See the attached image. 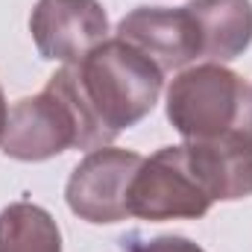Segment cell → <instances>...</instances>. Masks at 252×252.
Returning a JSON list of instances; mask_svg holds the SVG:
<instances>
[{
    "mask_svg": "<svg viewBox=\"0 0 252 252\" xmlns=\"http://www.w3.org/2000/svg\"><path fill=\"white\" fill-rule=\"evenodd\" d=\"M30 32L41 59L76 64L106 41L109 15L100 0H38Z\"/></svg>",
    "mask_w": 252,
    "mask_h": 252,
    "instance_id": "obj_6",
    "label": "cell"
},
{
    "mask_svg": "<svg viewBox=\"0 0 252 252\" xmlns=\"http://www.w3.org/2000/svg\"><path fill=\"white\" fill-rule=\"evenodd\" d=\"M167 121L185 141L252 132V85L214 62L188 67L167 88Z\"/></svg>",
    "mask_w": 252,
    "mask_h": 252,
    "instance_id": "obj_3",
    "label": "cell"
},
{
    "mask_svg": "<svg viewBox=\"0 0 252 252\" xmlns=\"http://www.w3.org/2000/svg\"><path fill=\"white\" fill-rule=\"evenodd\" d=\"M132 150L100 147L91 150L70 173L64 199L67 208L85 223H121L129 217V185L141 167Z\"/></svg>",
    "mask_w": 252,
    "mask_h": 252,
    "instance_id": "obj_5",
    "label": "cell"
},
{
    "mask_svg": "<svg viewBox=\"0 0 252 252\" xmlns=\"http://www.w3.org/2000/svg\"><path fill=\"white\" fill-rule=\"evenodd\" d=\"M112 138L85 109L73 67H59L41 94L24 97L9 109L0 150L15 161H47L64 150H100Z\"/></svg>",
    "mask_w": 252,
    "mask_h": 252,
    "instance_id": "obj_1",
    "label": "cell"
},
{
    "mask_svg": "<svg viewBox=\"0 0 252 252\" xmlns=\"http://www.w3.org/2000/svg\"><path fill=\"white\" fill-rule=\"evenodd\" d=\"M188 161L217 202L252 196V132H232L208 141H185Z\"/></svg>",
    "mask_w": 252,
    "mask_h": 252,
    "instance_id": "obj_8",
    "label": "cell"
},
{
    "mask_svg": "<svg viewBox=\"0 0 252 252\" xmlns=\"http://www.w3.org/2000/svg\"><path fill=\"white\" fill-rule=\"evenodd\" d=\"M118 38L141 50L164 70H179L199 59V32L190 12L167 6H138L118 24Z\"/></svg>",
    "mask_w": 252,
    "mask_h": 252,
    "instance_id": "obj_7",
    "label": "cell"
},
{
    "mask_svg": "<svg viewBox=\"0 0 252 252\" xmlns=\"http://www.w3.org/2000/svg\"><path fill=\"white\" fill-rule=\"evenodd\" d=\"M70 67L85 109L112 141L156 109L164 82L161 67L124 38H106Z\"/></svg>",
    "mask_w": 252,
    "mask_h": 252,
    "instance_id": "obj_2",
    "label": "cell"
},
{
    "mask_svg": "<svg viewBox=\"0 0 252 252\" xmlns=\"http://www.w3.org/2000/svg\"><path fill=\"white\" fill-rule=\"evenodd\" d=\"M129 252H205L202 247H196L188 238H179V235H161V238H153V241H141V244H132Z\"/></svg>",
    "mask_w": 252,
    "mask_h": 252,
    "instance_id": "obj_11",
    "label": "cell"
},
{
    "mask_svg": "<svg viewBox=\"0 0 252 252\" xmlns=\"http://www.w3.org/2000/svg\"><path fill=\"white\" fill-rule=\"evenodd\" d=\"M214 199L196 179L182 147H161L144 158L129 185V217L150 223L161 220H196L208 214Z\"/></svg>",
    "mask_w": 252,
    "mask_h": 252,
    "instance_id": "obj_4",
    "label": "cell"
},
{
    "mask_svg": "<svg viewBox=\"0 0 252 252\" xmlns=\"http://www.w3.org/2000/svg\"><path fill=\"white\" fill-rule=\"evenodd\" d=\"M6 121H9V106H6V97H3V88H0V138H3Z\"/></svg>",
    "mask_w": 252,
    "mask_h": 252,
    "instance_id": "obj_12",
    "label": "cell"
},
{
    "mask_svg": "<svg viewBox=\"0 0 252 252\" xmlns=\"http://www.w3.org/2000/svg\"><path fill=\"white\" fill-rule=\"evenodd\" d=\"M185 9L199 32V59L232 62L252 44L250 0H188Z\"/></svg>",
    "mask_w": 252,
    "mask_h": 252,
    "instance_id": "obj_9",
    "label": "cell"
},
{
    "mask_svg": "<svg viewBox=\"0 0 252 252\" xmlns=\"http://www.w3.org/2000/svg\"><path fill=\"white\" fill-rule=\"evenodd\" d=\"M0 252H62L56 220L32 202H12L0 211Z\"/></svg>",
    "mask_w": 252,
    "mask_h": 252,
    "instance_id": "obj_10",
    "label": "cell"
}]
</instances>
